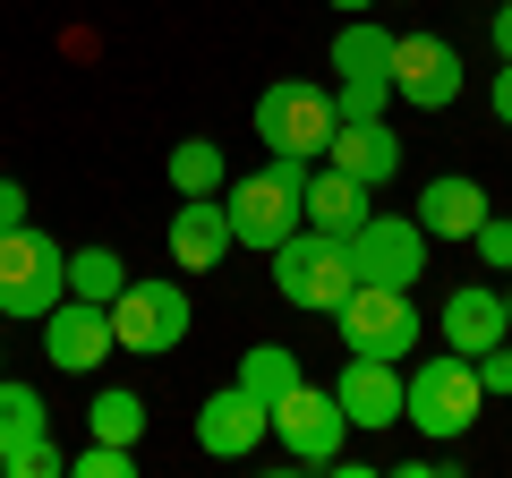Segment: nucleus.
Listing matches in <instances>:
<instances>
[{"mask_svg": "<svg viewBox=\"0 0 512 478\" xmlns=\"http://www.w3.org/2000/svg\"><path fill=\"white\" fill-rule=\"evenodd\" d=\"M427 248H436V239L419 231V214H367L359 231H350L359 282H393V291H410V282L427 274Z\"/></svg>", "mask_w": 512, "mask_h": 478, "instance_id": "9", "label": "nucleus"}, {"mask_svg": "<svg viewBox=\"0 0 512 478\" xmlns=\"http://www.w3.org/2000/svg\"><path fill=\"white\" fill-rule=\"evenodd\" d=\"M86 427H94V436H111V444H137V436H146V393H128V385L94 393Z\"/></svg>", "mask_w": 512, "mask_h": 478, "instance_id": "24", "label": "nucleus"}, {"mask_svg": "<svg viewBox=\"0 0 512 478\" xmlns=\"http://www.w3.org/2000/svg\"><path fill=\"white\" fill-rule=\"evenodd\" d=\"M274 291L291 299V308H308V316H333L350 291H359L350 239H333V231H316V222H299V231L274 248Z\"/></svg>", "mask_w": 512, "mask_h": 478, "instance_id": "4", "label": "nucleus"}, {"mask_svg": "<svg viewBox=\"0 0 512 478\" xmlns=\"http://www.w3.org/2000/svg\"><path fill=\"white\" fill-rule=\"evenodd\" d=\"M333 325H342V350H367V359H410L427 333L419 299L393 291V282H359V291L333 308Z\"/></svg>", "mask_w": 512, "mask_h": 478, "instance_id": "6", "label": "nucleus"}, {"mask_svg": "<svg viewBox=\"0 0 512 478\" xmlns=\"http://www.w3.org/2000/svg\"><path fill=\"white\" fill-rule=\"evenodd\" d=\"M0 376H9V350H0Z\"/></svg>", "mask_w": 512, "mask_h": 478, "instance_id": "35", "label": "nucleus"}, {"mask_svg": "<svg viewBox=\"0 0 512 478\" xmlns=\"http://www.w3.org/2000/svg\"><path fill=\"white\" fill-rule=\"evenodd\" d=\"M231 385L256 393V402L274 410L291 385H308V368H299V350H291V342H256V350H239V376H231Z\"/></svg>", "mask_w": 512, "mask_h": 478, "instance_id": "19", "label": "nucleus"}, {"mask_svg": "<svg viewBox=\"0 0 512 478\" xmlns=\"http://www.w3.org/2000/svg\"><path fill=\"white\" fill-rule=\"evenodd\" d=\"M274 436H282V453L299 461V470H333V453H342V436H350V419H342V402H333V385H291L274 402Z\"/></svg>", "mask_w": 512, "mask_h": 478, "instance_id": "8", "label": "nucleus"}, {"mask_svg": "<svg viewBox=\"0 0 512 478\" xmlns=\"http://www.w3.org/2000/svg\"><path fill=\"white\" fill-rule=\"evenodd\" d=\"M470 368H478V385H487V402H495V393H512V342H495V350H478Z\"/></svg>", "mask_w": 512, "mask_h": 478, "instance_id": "29", "label": "nucleus"}, {"mask_svg": "<svg viewBox=\"0 0 512 478\" xmlns=\"http://www.w3.org/2000/svg\"><path fill=\"white\" fill-rule=\"evenodd\" d=\"M120 291H128V265L111 257V248H69V299H94V308H111Z\"/></svg>", "mask_w": 512, "mask_h": 478, "instance_id": "22", "label": "nucleus"}, {"mask_svg": "<svg viewBox=\"0 0 512 478\" xmlns=\"http://www.w3.org/2000/svg\"><path fill=\"white\" fill-rule=\"evenodd\" d=\"M222 180H231V171H222L214 137H180V146H171V188H180V197H222Z\"/></svg>", "mask_w": 512, "mask_h": 478, "instance_id": "21", "label": "nucleus"}, {"mask_svg": "<svg viewBox=\"0 0 512 478\" xmlns=\"http://www.w3.org/2000/svg\"><path fill=\"white\" fill-rule=\"evenodd\" d=\"M333 77H393V26L350 18L342 35H333Z\"/></svg>", "mask_w": 512, "mask_h": 478, "instance_id": "20", "label": "nucleus"}, {"mask_svg": "<svg viewBox=\"0 0 512 478\" xmlns=\"http://www.w3.org/2000/svg\"><path fill=\"white\" fill-rule=\"evenodd\" d=\"M436 333H444V350H461V359H478V350L512 342V333H504V291H495V282H461V291L444 299Z\"/></svg>", "mask_w": 512, "mask_h": 478, "instance_id": "15", "label": "nucleus"}, {"mask_svg": "<svg viewBox=\"0 0 512 478\" xmlns=\"http://www.w3.org/2000/svg\"><path fill=\"white\" fill-rule=\"evenodd\" d=\"M308 222L316 231H333V239H350L367 222V180H350V171H308Z\"/></svg>", "mask_w": 512, "mask_h": 478, "instance_id": "18", "label": "nucleus"}, {"mask_svg": "<svg viewBox=\"0 0 512 478\" xmlns=\"http://www.w3.org/2000/svg\"><path fill=\"white\" fill-rule=\"evenodd\" d=\"M333 103H342V120H384L393 77H333Z\"/></svg>", "mask_w": 512, "mask_h": 478, "instance_id": "26", "label": "nucleus"}, {"mask_svg": "<svg viewBox=\"0 0 512 478\" xmlns=\"http://www.w3.org/2000/svg\"><path fill=\"white\" fill-rule=\"evenodd\" d=\"M111 342L137 350V359H163V350L188 342V282H137L111 299Z\"/></svg>", "mask_w": 512, "mask_h": 478, "instance_id": "7", "label": "nucleus"}, {"mask_svg": "<svg viewBox=\"0 0 512 478\" xmlns=\"http://www.w3.org/2000/svg\"><path fill=\"white\" fill-rule=\"evenodd\" d=\"M333 129H342V103H333V86H308V77H274V86L256 94V137L274 154H299V163H316V154L333 146Z\"/></svg>", "mask_w": 512, "mask_h": 478, "instance_id": "5", "label": "nucleus"}, {"mask_svg": "<svg viewBox=\"0 0 512 478\" xmlns=\"http://www.w3.org/2000/svg\"><path fill=\"white\" fill-rule=\"evenodd\" d=\"M410 214H419L427 239H470L478 222H487V188H478L470 171H436V180L419 188V205H410Z\"/></svg>", "mask_w": 512, "mask_h": 478, "instance_id": "16", "label": "nucleus"}, {"mask_svg": "<svg viewBox=\"0 0 512 478\" xmlns=\"http://www.w3.org/2000/svg\"><path fill=\"white\" fill-rule=\"evenodd\" d=\"M487 103H495V120H504V129H512V60H504V69H495V86H487Z\"/></svg>", "mask_w": 512, "mask_h": 478, "instance_id": "31", "label": "nucleus"}, {"mask_svg": "<svg viewBox=\"0 0 512 478\" xmlns=\"http://www.w3.org/2000/svg\"><path fill=\"white\" fill-rule=\"evenodd\" d=\"M470 248H478V265H487V274H512V222L504 214H487L470 231Z\"/></svg>", "mask_w": 512, "mask_h": 478, "instance_id": "28", "label": "nucleus"}, {"mask_svg": "<svg viewBox=\"0 0 512 478\" xmlns=\"http://www.w3.org/2000/svg\"><path fill=\"white\" fill-rule=\"evenodd\" d=\"M111 308H94V299H60L52 316H43V359H52L60 376H86L111 359Z\"/></svg>", "mask_w": 512, "mask_h": 478, "instance_id": "13", "label": "nucleus"}, {"mask_svg": "<svg viewBox=\"0 0 512 478\" xmlns=\"http://www.w3.org/2000/svg\"><path fill=\"white\" fill-rule=\"evenodd\" d=\"M52 427V410H43L35 385H18V376H0V453H18L26 436H43Z\"/></svg>", "mask_w": 512, "mask_h": 478, "instance_id": "23", "label": "nucleus"}, {"mask_svg": "<svg viewBox=\"0 0 512 478\" xmlns=\"http://www.w3.org/2000/svg\"><path fill=\"white\" fill-rule=\"evenodd\" d=\"M231 248H239L231 205L222 197H180V214H171V265H180V274H214Z\"/></svg>", "mask_w": 512, "mask_h": 478, "instance_id": "14", "label": "nucleus"}, {"mask_svg": "<svg viewBox=\"0 0 512 478\" xmlns=\"http://www.w3.org/2000/svg\"><path fill=\"white\" fill-rule=\"evenodd\" d=\"M402 359H367V350H350L342 368H333V402H342L350 427H402Z\"/></svg>", "mask_w": 512, "mask_h": 478, "instance_id": "11", "label": "nucleus"}, {"mask_svg": "<svg viewBox=\"0 0 512 478\" xmlns=\"http://www.w3.org/2000/svg\"><path fill=\"white\" fill-rule=\"evenodd\" d=\"M325 9H376V0H325Z\"/></svg>", "mask_w": 512, "mask_h": 478, "instance_id": "33", "label": "nucleus"}, {"mask_svg": "<svg viewBox=\"0 0 512 478\" xmlns=\"http://www.w3.org/2000/svg\"><path fill=\"white\" fill-rule=\"evenodd\" d=\"M393 103L453 111L461 103V43H444V35H393Z\"/></svg>", "mask_w": 512, "mask_h": 478, "instance_id": "10", "label": "nucleus"}, {"mask_svg": "<svg viewBox=\"0 0 512 478\" xmlns=\"http://www.w3.org/2000/svg\"><path fill=\"white\" fill-rule=\"evenodd\" d=\"M222 205H231V231H239V248L274 257L282 239H291L299 222H308V163H299V154H265L256 171L222 180Z\"/></svg>", "mask_w": 512, "mask_h": 478, "instance_id": "1", "label": "nucleus"}, {"mask_svg": "<svg viewBox=\"0 0 512 478\" xmlns=\"http://www.w3.org/2000/svg\"><path fill=\"white\" fill-rule=\"evenodd\" d=\"M69 470H77V478H137V453L111 444V436H94L86 453H69Z\"/></svg>", "mask_w": 512, "mask_h": 478, "instance_id": "27", "label": "nucleus"}, {"mask_svg": "<svg viewBox=\"0 0 512 478\" xmlns=\"http://www.w3.org/2000/svg\"><path fill=\"white\" fill-rule=\"evenodd\" d=\"M402 154H410V146L384 129V120H342V129H333V146H325V163L350 171V180H367V188H384L393 171H402Z\"/></svg>", "mask_w": 512, "mask_h": 478, "instance_id": "17", "label": "nucleus"}, {"mask_svg": "<svg viewBox=\"0 0 512 478\" xmlns=\"http://www.w3.org/2000/svg\"><path fill=\"white\" fill-rule=\"evenodd\" d=\"M60 299H69V248H60V239L26 214L18 231H0V316L43 325Z\"/></svg>", "mask_w": 512, "mask_h": 478, "instance_id": "2", "label": "nucleus"}, {"mask_svg": "<svg viewBox=\"0 0 512 478\" xmlns=\"http://www.w3.org/2000/svg\"><path fill=\"white\" fill-rule=\"evenodd\" d=\"M0 478H69V453H60V436L43 427V436H26L18 453H0Z\"/></svg>", "mask_w": 512, "mask_h": 478, "instance_id": "25", "label": "nucleus"}, {"mask_svg": "<svg viewBox=\"0 0 512 478\" xmlns=\"http://www.w3.org/2000/svg\"><path fill=\"white\" fill-rule=\"evenodd\" d=\"M478 402H487L478 368L461 359V350H436V359H419V368H410V393H402V427H419L427 444H461V436L478 427Z\"/></svg>", "mask_w": 512, "mask_h": 478, "instance_id": "3", "label": "nucleus"}, {"mask_svg": "<svg viewBox=\"0 0 512 478\" xmlns=\"http://www.w3.org/2000/svg\"><path fill=\"white\" fill-rule=\"evenodd\" d=\"M487 35H495V60H512V0H504V9L487 18Z\"/></svg>", "mask_w": 512, "mask_h": 478, "instance_id": "32", "label": "nucleus"}, {"mask_svg": "<svg viewBox=\"0 0 512 478\" xmlns=\"http://www.w3.org/2000/svg\"><path fill=\"white\" fill-rule=\"evenodd\" d=\"M197 453H214V461H248L256 444L274 436V410L256 402V393H239V385H222V393H205L197 402Z\"/></svg>", "mask_w": 512, "mask_h": 478, "instance_id": "12", "label": "nucleus"}, {"mask_svg": "<svg viewBox=\"0 0 512 478\" xmlns=\"http://www.w3.org/2000/svg\"><path fill=\"white\" fill-rule=\"evenodd\" d=\"M504 333H512V291H504Z\"/></svg>", "mask_w": 512, "mask_h": 478, "instance_id": "34", "label": "nucleus"}, {"mask_svg": "<svg viewBox=\"0 0 512 478\" xmlns=\"http://www.w3.org/2000/svg\"><path fill=\"white\" fill-rule=\"evenodd\" d=\"M18 222H26V188L0 180V231H18Z\"/></svg>", "mask_w": 512, "mask_h": 478, "instance_id": "30", "label": "nucleus"}]
</instances>
